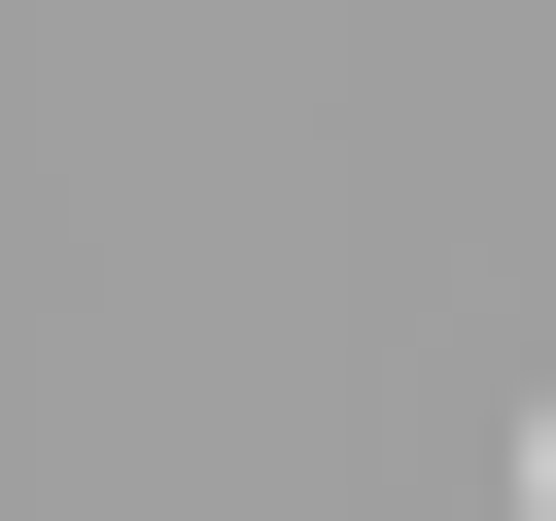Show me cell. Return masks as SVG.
I'll return each instance as SVG.
<instances>
[{
  "instance_id": "6da1fadb",
  "label": "cell",
  "mask_w": 556,
  "mask_h": 521,
  "mask_svg": "<svg viewBox=\"0 0 556 521\" xmlns=\"http://www.w3.org/2000/svg\"><path fill=\"white\" fill-rule=\"evenodd\" d=\"M521 521H556V417H521Z\"/></svg>"
}]
</instances>
